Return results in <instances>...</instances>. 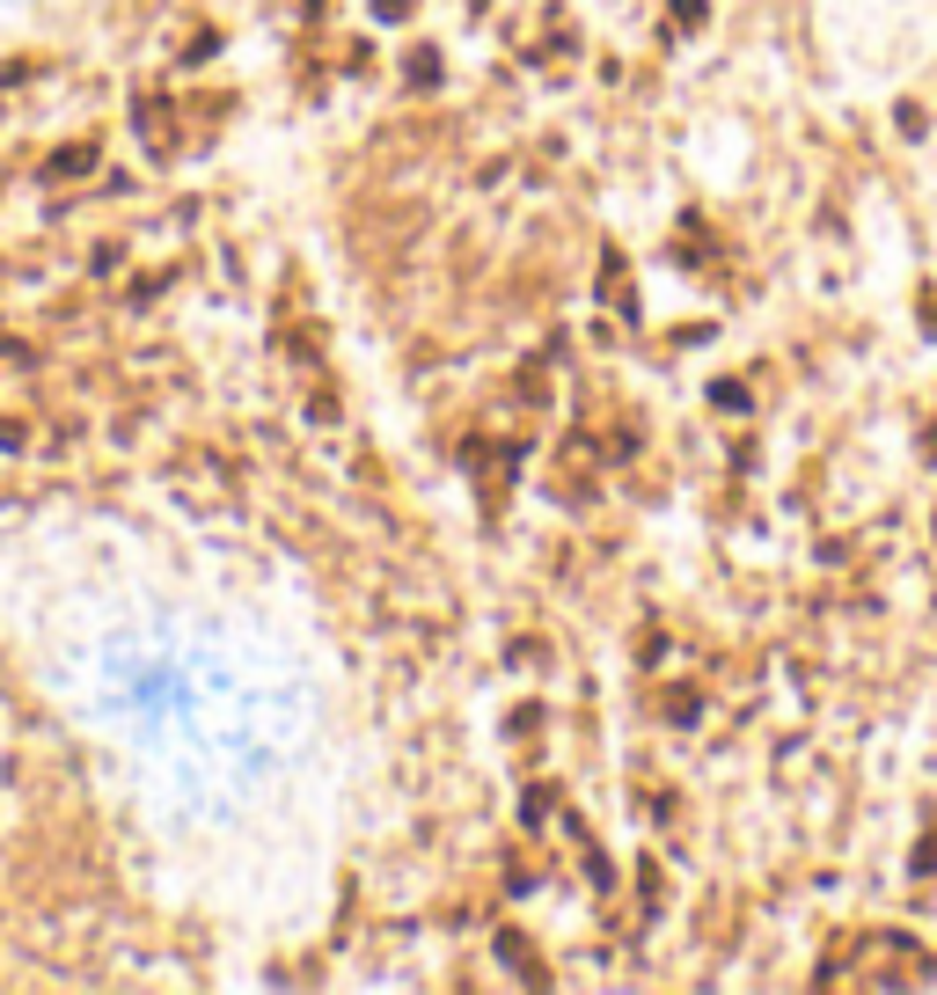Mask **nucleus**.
Masks as SVG:
<instances>
[{
  "label": "nucleus",
  "mask_w": 937,
  "mask_h": 995,
  "mask_svg": "<svg viewBox=\"0 0 937 995\" xmlns=\"http://www.w3.org/2000/svg\"><path fill=\"white\" fill-rule=\"evenodd\" d=\"M674 23L696 29V23H703V0H674Z\"/></svg>",
  "instance_id": "nucleus-1"
}]
</instances>
